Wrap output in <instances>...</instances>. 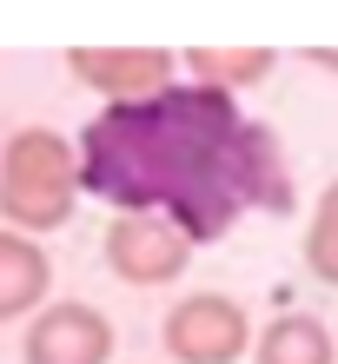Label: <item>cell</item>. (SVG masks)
I'll use <instances>...</instances> for the list:
<instances>
[{"label": "cell", "instance_id": "obj_1", "mask_svg": "<svg viewBox=\"0 0 338 364\" xmlns=\"http://www.w3.org/2000/svg\"><path fill=\"white\" fill-rule=\"evenodd\" d=\"M80 186L113 212H159L193 245H219L245 212L285 219L299 205L292 159L265 119L232 93L166 87L133 106H100L80 126Z\"/></svg>", "mask_w": 338, "mask_h": 364}, {"label": "cell", "instance_id": "obj_2", "mask_svg": "<svg viewBox=\"0 0 338 364\" xmlns=\"http://www.w3.org/2000/svg\"><path fill=\"white\" fill-rule=\"evenodd\" d=\"M80 139H60L53 126H20L0 146V225L7 232H60L80 205Z\"/></svg>", "mask_w": 338, "mask_h": 364}, {"label": "cell", "instance_id": "obj_3", "mask_svg": "<svg viewBox=\"0 0 338 364\" xmlns=\"http://www.w3.org/2000/svg\"><path fill=\"white\" fill-rule=\"evenodd\" d=\"M166 358L173 364H239L252 358L259 331H252V311L232 291H186L173 311H166Z\"/></svg>", "mask_w": 338, "mask_h": 364}, {"label": "cell", "instance_id": "obj_4", "mask_svg": "<svg viewBox=\"0 0 338 364\" xmlns=\"http://www.w3.org/2000/svg\"><path fill=\"white\" fill-rule=\"evenodd\" d=\"M193 252L199 245L173 219H159V212H113V225H107V272L120 285H139V291L179 285Z\"/></svg>", "mask_w": 338, "mask_h": 364}, {"label": "cell", "instance_id": "obj_5", "mask_svg": "<svg viewBox=\"0 0 338 364\" xmlns=\"http://www.w3.org/2000/svg\"><path fill=\"white\" fill-rule=\"evenodd\" d=\"M173 67H179L173 47H67V73L107 106H133V100L179 87Z\"/></svg>", "mask_w": 338, "mask_h": 364}, {"label": "cell", "instance_id": "obj_6", "mask_svg": "<svg viewBox=\"0 0 338 364\" xmlns=\"http://www.w3.org/2000/svg\"><path fill=\"white\" fill-rule=\"evenodd\" d=\"M113 318L87 298H53L20 338V364H113Z\"/></svg>", "mask_w": 338, "mask_h": 364}, {"label": "cell", "instance_id": "obj_7", "mask_svg": "<svg viewBox=\"0 0 338 364\" xmlns=\"http://www.w3.org/2000/svg\"><path fill=\"white\" fill-rule=\"evenodd\" d=\"M53 305V259L47 245L27 239V232H0V325L14 318H33Z\"/></svg>", "mask_w": 338, "mask_h": 364}, {"label": "cell", "instance_id": "obj_8", "mask_svg": "<svg viewBox=\"0 0 338 364\" xmlns=\"http://www.w3.org/2000/svg\"><path fill=\"white\" fill-rule=\"evenodd\" d=\"M252 364H338V325L312 311H279L252 345Z\"/></svg>", "mask_w": 338, "mask_h": 364}, {"label": "cell", "instance_id": "obj_9", "mask_svg": "<svg viewBox=\"0 0 338 364\" xmlns=\"http://www.w3.org/2000/svg\"><path fill=\"white\" fill-rule=\"evenodd\" d=\"M179 67L193 73V87H213V93H245V87H265L279 53L272 47H186Z\"/></svg>", "mask_w": 338, "mask_h": 364}, {"label": "cell", "instance_id": "obj_10", "mask_svg": "<svg viewBox=\"0 0 338 364\" xmlns=\"http://www.w3.org/2000/svg\"><path fill=\"white\" fill-rule=\"evenodd\" d=\"M299 259H305V272L319 278V285L338 291V179L319 192V205H312L305 239H299Z\"/></svg>", "mask_w": 338, "mask_h": 364}, {"label": "cell", "instance_id": "obj_11", "mask_svg": "<svg viewBox=\"0 0 338 364\" xmlns=\"http://www.w3.org/2000/svg\"><path fill=\"white\" fill-rule=\"evenodd\" d=\"M305 60H312V67H325V73H338V47H305Z\"/></svg>", "mask_w": 338, "mask_h": 364}]
</instances>
